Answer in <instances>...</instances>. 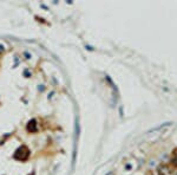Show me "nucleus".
Instances as JSON below:
<instances>
[{
	"mask_svg": "<svg viewBox=\"0 0 177 175\" xmlns=\"http://www.w3.org/2000/svg\"><path fill=\"white\" fill-rule=\"evenodd\" d=\"M34 121H32V122H30V125H28V130H31V131H36L37 130V128L34 127Z\"/></svg>",
	"mask_w": 177,
	"mask_h": 175,
	"instance_id": "1",
	"label": "nucleus"
},
{
	"mask_svg": "<svg viewBox=\"0 0 177 175\" xmlns=\"http://www.w3.org/2000/svg\"><path fill=\"white\" fill-rule=\"evenodd\" d=\"M108 175H114V173H112V172H110V173H109Z\"/></svg>",
	"mask_w": 177,
	"mask_h": 175,
	"instance_id": "2",
	"label": "nucleus"
}]
</instances>
